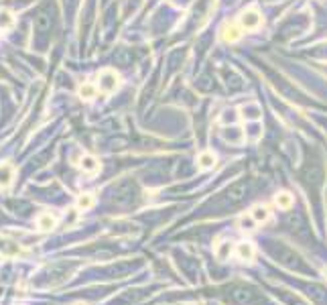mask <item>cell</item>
<instances>
[{"label":"cell","instance_id":"obj_1","mask_svg":"<svg viewBox=\"0 0 327 305\" xmlns=\"http://www.w3.org/2000/svg\"><path fill=\"white\" fill-rule=\"evenodd\" d=\"M120 88V73L114 69H104L98 73V90L102 94H114Z\"/></svg>","mask_w":327,"mask_h":305},{"label":"cell","instance_id":"obj_2","mask_svg":"<svg viewBox=\"0 0 327 305\" xmlns=\"http://www.w3.org/2000/svg\"><path fill=\"white\" fill-rule=\"evenodd\" d=\"M238 23H240V27L244 31H256L262 25V15H260V11L256 7H250V9H246V11L240 13Z\"/></svg>","mask_w":327,"mask_h":305},{"label":"cell","instance_id":"obj_3","mask_svg":"<svg viewBox=\"0 0 327 305\" xmlns=\"http://www.w3.org/2000/svg\"><path fill=\"white\" fill-rule=\"evenodd\" d=\"M242 31L244 29L240 27V23H224L222 29H220V39L224 43H228V45L238 43L242 39Z\"/></svg>","mask_w":327,"mask_h":305},{"label":"cell","instance_id":"obj_4","mask_svg":"<svg viewBox=\"0 0 327 305\" xmlns=\"http://www.w3.org/2000/svg\"><path fill=\"white\" fill-rule=\"evenodd\" d=\"M0 252H3L5 257H25L27 254V250L19 242H15L7 236H0Z\"/></svg>","mask_w":327,"mask_h":305},{"label":"cell","instance_id":"obj_5","mask_svg":"<svg viewBox=\"0 0 327 305\" xmlns=\"http://www.w3.org/2000/svg\"><path fill=\"white\" fill-rule=\"evenodd\" d=\"M234 252H236L238 261H242V263H252L254 257H256V246H254L250 240H242V242L236 244Z\"/></svg>","mask_w":327,"mask_h":305},{"label":"cell","instance_id":"obj_6","mask_svg":"<svg viewBox=\"0 0 327 305\" xmlns=\"http://www.w3.org/2000/svg\"><path fill=\"white\" fill-rule=\"evenodd\" d=\"M232 252H234V246L230 240H217L213 244V254L217 261H228L232 257Z\"/></svg>","mask_w":327,"mask_h":305},{"label":"cell","instance_id":"obj_7","mask_svg":"<svg viewBox=\"0 0 327 305\" xmlns=\"http://www.w3.org/2000/svg\"><path fill=\"white\" fill-rule=\"evenodd\" d=\"M55 226H57V216H55V214H51V212L39 214V218H37V228H39L41 232H49V230H53Z\"/></svg>","mask_w":327,"mask_h":305},{"label":"cell","instance_id":"obj_8","mask_svg":"<svg viewBox=\"0 0 327 305\" xmlns=\"http://www.w3.org/2000/svg\"><path fill=\"white\" fill-rule=\"evenodd\" d=\"M215 161H217V157L213 155L211 150H201L199 155H197V169H201V171H207V169H211L213 165H215Z\"/></svg>","mask_w":327,"mask_h":305},{"label":"cell","instance_id":"obj_9","mask_svg":"<svg viewBox=\"0 0 327 305\" xmlns=\"http://www.w3.org/2000/svg\"><path fill=\"white\" fill-rule=\"evenodd\" d=\"M79 167H81L84 173L96 175V173L100 171V161H98L96 157H92V155H84V157L79 159Z\"/></svg>","mask_w":327,"mask_h":305},{"label":"cell","instance_id":"obj_10","mask_svg":"<svg viewBox=\"0 0 327 305\" xmlns=\"http://www.w3.org/2000/svg\"><path fill=\"white\" fill-rule=\"evenodd\" d=\"M15 179V167L11 163H0V187L7 189Z\"/></svg>","mask_w":327,"mask_h":305},{"label":"cell","instance_id":"obj_11","mask_svg":"<svg viewBox=\"0 0 327 305\" xmlns=\"http://www.w3.org/2000/svg\"><path fill=\"white\" fill-rule=\"evenodd\" d=\"M248 214L252 216V220H254L256 224H266V222L270 220V210H268L266 206H262V203H256V206H254Z\"/></svg>","mask_w":327,"mask_h":305},{"label":"cell","instance_id":"obj_12","mask_svg":"<svg viewBox=\"0 0 327 305\" xmlns=\"http://www.w3.org/2000/svg\"><path fill=\"white\" fill-rule=\"evenodd\" d=\"M293 203H295V199H293V195H291L289 191H279V193L275 195V206H277L279 210H283V212L291 210Z\"/></svg>","mask_w":327,"mask_h":305},{"label":"cell","instance_id":"obj_13","mask_svg":"<svg viewBox=\"0 0 327 305\" xmlns=\"http://www.w3.org/2000/svg\"><path fill=\"white\" fill-rule=\"evenodd\" d=\"M15 23H17V19H15V15L11 11L0 9V31H11V29H15Z\"/></svg>","mask_w":327,"mask_h":305},{"label":"cell","instance_id":"obj_14","mask_svg":"<svg viewBox=\"0 0 327 305\" xmlns=\"http://www.w3.org/2000/svg\"><path fill=\"white\" fill-rule=\"evenodd\" d=\"M77 210L79 212H88V210H92L94 206H96V195L94 193H81L79 197H77Z\"/></svg>","mask_w":327,"mask_h":305},{"label":"cell","instance_id":"obj_15","mask_svg":"<svg viewBox=\"0 0 327 305\" xmlns=\"http://www.w3.org/2000/svg\"><path fill=\"white\" fill-rule=\"evenodd\" d=\"M98 94V86L96 84H90V82H84L79 88H77V96L81 100H94Z\"/></svg>","mask_w":327,"mask_h":305},{"label":"cell","instance_id":"obj_16","mask_svg":"<svg viewBox=\"0 0 327 305\" xmlns=\"http://www.w3.org/2000/svg\"><path fill=\"white\" fill-rule=\"evenodd\" d=\"M240 112H242V116L248 118V120H258V116H260V106L256 104V102H248V104H244V106L240 108Z\"/></svg>","mask_w":327,"mask_h":305},{"label":"cell","instance_id":"obj_17","mask_svg":"<svg viewBox=\"0 0 327 305\" xmlns=\"http://www.w3.org/2000/svg\"><path fill=\"white\" fill-rule=\"evenodd\" d=\"M238 226H240L242 230H254L252 226H256V222H254V220H252V216L248 214V218H246V216H242V218L238 220Z\"/></svg>","mask_w":327,"mask_h":305},{"label":"cell","instance_id":"obj_18","mask_svg":"<svg viewBox=\"0 0 327 305\" xmlns=\"http://www.w3.org/2000/svg\"><path fill=\"white\" fill-rule=\"evenodd\" d=\"M234 114H236L234 110H226V112L222 114V118H220V120H222V122H234V120H236V116H234Z\"/></svg>","mask_w":327,"mask_h":305},{"label":"cell","instance_id":"obj_19","mask_svg":"<svg viewBox=\"0 0 327 305\" xmlns=\"http://www.w3.org/2000/svg\"><path fill=\"white\" fill-rule=\"evenodd\" d=\"M73 305H88V303H84V301H77V303H73Z\"/></svg>","mask_w":327,"mask_h":305}]
</instances>
